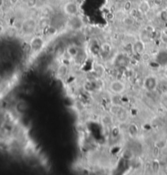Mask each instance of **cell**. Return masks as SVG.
Instances as JSON below:
<instances>
[{
    "instance_id": "277c9868",
    "label": "cell",
    "mask_w": 167,
    "mask_h": 175,
    "mask_svg": "<svg viewBox=\"0 0 167 175\" xmlns=\"http://www.w3.org/2000/svg\"><path fill=\"white\" fill-rule=\"evenodd\" d=\"M109 89L115 94H121L126 90V85L120 80H113L109 84Z\"/></svg>"
},
{
    "instance_id": "9a60e30c",
    "label": "cell",
    "mask_w": 167,
    "mask_h": 175,
    "mask_svg": "<svg viewBox=\"0 0 167 175\" xmlns=\"http://www.w3.org/2000/svg\"><path fill=\"white\" fill-rule=\"evenodd\" d=\"M165 50L167 51V43H166V44H165Z\"/></svg>"
},
{
    "instance_id": "30bf717a",
    "label": "cell",
    "mask_w": 167,
    "mask_h": 175,
    "mask_svg": "<svg viewBox=\"0 0 167 175\" xmlns=\"http://www.w3.org/2000/svg\"><path fill=\"white\" fill-rule=\"evenodd\" d=\"M68 72V68L66 66L61 65L57 69V75L59 77H64Z\"/></svg>"
},
{
    "instance_id": "4fadbf2b",
    "label": "cell",
    "mask_w": 167,
    "mask_h": 175,
    "mask_svg": "<svg viewBox=\"0 0 167 175\" xmlns=\"http://www.w3.org/2000/svg\"><path fill=\"white\" fill-rule=\"evenodd\" d=\"M161 40L166 44L167 43V34H162L161 35Z\"/></svg>"
},
{
    "instance_id": "7a4b0ae2",
    "label": "cell",
    "mask_w": 167,
    "mask_h": 175,
    "mask_svg": "<svg viewBox=\"0 0 167 175\" xmlns=\"http://www.w3.org/2000/svg\"><path fill=\"white\" fill-rule=\"evenodd\" d=\"M83 21L78 15L69 17V19L68 21V26L69 29L73 30H78L83 27Z\"/></svg>"
},
{
    "instance_id": "52a82bcc",
    "label": "cell",
    "mask_w": 167,
    "mask_h": 175,
    "mask_svg": "<svg viewBox=\"0 0 167 175\" xmlns=\"http://www.w3.org/2000/svg\"><path fill=\"white\" fill-rule=\"evenodd\" d=\"M51 21L49 17L43 16L38 21V28L39 30H46L50 26Z\"/></svg>"
},
{
    "instance_id": "8fae6325",
    "label": "cell",
    "mask_w": 167,
    "mask_h": 175,
    "mask_svg": "<svg viewBox=\"0 0 167 175\" xmlns=\"http://www.w3.org/2000/svg\"><path fill=\"white\" fill-rule=\"evenodd\" d=\"M27 5L29 7H34L38 6V0H27Z\"/></svg>"
},
{
    "instance_id": "ba28073f",
    "label": "cell",
    "mask_w": 167,
    "mask_h": 175,
    "mask_svg": "<svg viewBox=\"0 0 167 175\" xmlns=\"http://www.w3.org/2000/svg\"><path fill=\"white\" fill-rule=\"evenodd\" d=\"M157 86H158V80L156 78L149 77L148 79H146V88L148 90L153 91V90L157 89Z\"/></svg>"
},
{
    "instance_id": "9c48e42d",
    "label": "cell",
    "mask_w": 167,
    "mask_h": 175,
    "mask_svg": "<svg viewBox=\"0 0 167 175\" xmlns=\"http://www.w3.org/2000/svg\"><path fill=\"white\" fill-rule=\"evenodd\" d=\"M150 10V4L148 1H142L139 5V11L142 14H146L148 13Z\"/></svg>"
},
{
    "instance_id": "6da1fadb",
    "label": "cell",
    "mask_w": 167,
    "mask_h": 175,
    "mask_svg": "<svg viewBox=\"0 0 167 175\" xmlns=\"http://www.w3.org/2000/svg\"><path fill=\"white\" fill-rule=\"evenodd\" d=\"M38 28V22L33 18H28L25 20L21 25V30L25 34L29 35L32 34Z\"/></svg>"
},
{
    "instance_id": "5b68a950",
    "label": "cell",
    "mask_w": 167,
    "mask_h": 175,
    "mask_svg": "<svg viewBox=\"0 0 167 175\" xmlns=\"http://www.w3.org/2000/svg\"><path fill=\"white\" fill-rule=\"evenodd\" d=\"M43 43H44V41L41 37L39 36H35L33 37V38L30 41V48L33 51H38L40 48H42V47L43 46Z\"/></svg>"
},
{
    "instance_id": "5bb4252c",
    "label": "cell",
    "mask_w": 167,
    "mask_h": 175,
    "mask_svg": "<svg viewBox=\"0 0 167 175\" xmlns=\"http://www.w3.org/2000/svg\"><path fill=\"white\" fill-rule=\"evenodd\" d=\"M2 0H0V7L2 6Z\"/></svg>"
},
{
    "instance_id": "3957f363",
    "label": "cell",
    "mask_w": 167,
    "mask_h": 175,
    "mask_svg": "<svg viewBox=\"0 0 167 175\" xmlns=\"http://www.w3.org/2000/svg\"><path fill=\"white\" fill-rule=\"evenodd\" d=\"M63 12L69 17L78 15V5L75 2L69 1V2H65V5L63 6Z\"/></svg>"
},
{
    "instance_id": "8992f818",
    "label": "cell",
    "mask_w": 167,
    "mask_h": 175,
    "mask_svg": "<svg viewBox=\"0 0 167 175\" xmlns=\"http://www.w3.org/2000/svg\"><path fill=\"white\" fill-rule=\"evenodd\" d=\"M144 42L140 40L135 41L132 45V50L136 54H143V50H144Z\"/></svg>"
},
{
    "instance_id": "7c38bea8",
    "label": "cell",
    "mask_w": 167,
    "mask_h": 175,
    "mask_svg": "<svg viewBox=\"0 0 167 175\" xmlns=\"http://www.w3.org/2000/svg\"><path fill=\"white\" fill-rule=\"evenodd\" d=\"M131 7H132V3L131 1H127V2H125L124 5L125 11H130V10L131 9Z\"/></svg>"
},
{
    "instance_id": "2e32d148",
    "label": "cell",
    "mask_w": 167,
    "mask_h": 175,
    "mask_svg": "<svg viewBox=\"0 0 167 175\" xmlns=\"http://www.w3.org/2000/svg\"><path fill=\"white\" fill-rule=\"evenodd\" d=\"M166 12H167V10H166Z\"/></svg>"
}]
</instances>
